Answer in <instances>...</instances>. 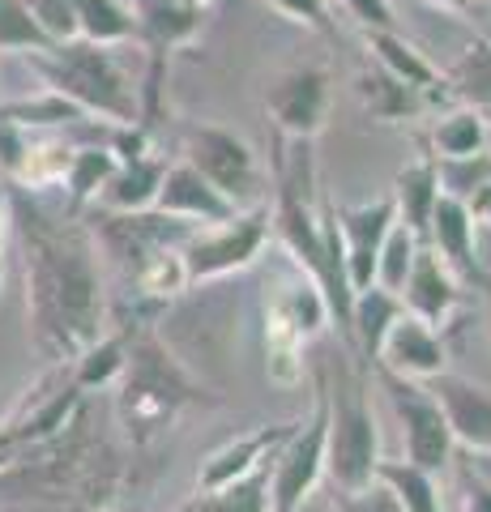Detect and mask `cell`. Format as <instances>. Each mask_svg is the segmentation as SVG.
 <instances>
[{
    "label": "cell",
    "mask_w": 491,
    "mask_h": 512,
    "mask_svg": "<svg viewBox=\"0 0 491 512\" xmlns=\"http://www.w3.org/2000/svg\"><path fill=\"white\" fill-rule=\"evenodd\" d=\"M445 86L453 94V103L474 107L479 116L491 120V35L474 39L462 56L445 69Z\"/></svg>",
    "instance_id": "cell-26"
},
{
    "label": "cell",
    "mask_w": 491,
    "mask_h": 512,
    "mask_svg": "<svg viewBox=\"0 0 491 512\" xmlns=\"http://www.w3.org/2000/svg\"><path fill=\"white\" fill-rule=\"evenodd\" d=\"M427 389L445 410V423L453 431V440L466 453H491V389L470 376L440 372L427 380Z\"/></svg>",
    "instance_id": "cell-13"
},
{
    "label": "cell",
    "mask_w": 491,
    "mask_h": 512,
    "mask_svg": "<svg viewBox=\"0 0 491 512\" xmlns=\"http://www.w3.org/2000/svg\"><path fill=\"white\" fill-rule=\"evenodd\" d=\"M423 248V239L410 231V227H393L385 235V248H380V261H376V286H385V291L402 295V286L410 278V269H415V256Z\"/></svg>",
    "instance_id": "cell-33"
},
{
    "label": "cell",
    "mask_w": 491,
    "mask_h": 512,
    "mask_svg": "<svg viewBox=\"0 0 491 512\" xmlns=\"http://www.w3.org/2000/svg\"><path fill=\"white\" fill-rule=\"evenodd\" d=\"M479 291H487V329H491V278L479 282Z\"/></svg>",
    "instance_id": "cell-46"
},
{
    "label": "cell",
    "mask_w": 491,
    "mask_h": 512,
    "mask_svg": "<svg viewBox=\"0 0 491 512\" xmlns=\"http://www.w3.org/2000/svg\"><path fill=\"white\" fill-rule=\"evenodd\" d=\"M26 9H30V18H35L39 35L47 39V47H65V43L82 39L73 0H26Z\"/></svg>",
    "instance_id": "cell-36"
},
{
    "label": "cell",
    "mask_w": 491,
    "mask_h": 512,
    "mask_svg": "<svg viewBox=\"0 0 491 512\" xmlns=\"http://www.w3.org/2000/svg\"><path fill=\"white\" fill-rule=\"evenodd\" d=\"M466 466H470V470L479 474L483 483L491 487V453H466Z\"/></svg>",
    "instance_id": "cell-43"
},
{
    "label": "cell",
    "mask_w": 491,
    "mask_h": 512,
    "mask_svg": "<svg viewBox=\"0 0 491 512\" xmlns=\"http://www.w3.org/2000/svg\"><path fill=\"white\" fill-rule=\"evenodd\" d=\"M427 150L436 158H470L487 150V116H479L474 107H449L445 116H436Z\"/></svg>",
    "instance_id": "cell-28"
},
{
    "label": "cell",
    "mask_w": 491,
    "mask_h": 512,
    "mask_svg": "<svg viewBox=\"0 0 491 512\" xmlns=\"http://www.w3.org/2000/svg\"><path fill=\"white\" fill-rule=\"evenodd\" d=\"M77 5V30L86 43L120 47L137 39V18L129 0H73Z\"/></svg>",
    "instance_id": "cell-29"
},
{
    "label": "cell",
    "mask_w": 491,
    "mask_h": 512,
    "mask_svg": "<svg viewBox=\"0 0 491 512\" xmlns=\"http://www.w3.org/2000/svg\"><path fill=\"white\" fill-rule=\"evenodd\" d=\"M402 303L410 316H419L436 329V325H449V320L462 312L466 291H462V278L423 244L415 256V269H410V278L402 286Z\"/></svg>",
    "instance_id": "cell-16"
},
{
    "label": "cell",
    "mask_w": 491,
    "mask_h": 512,
    "mask_svg": "<svg viewBox=\"0 0 491 512\" xmlns=\"http://www.w3.org/2000/svg\"><path fill=\"white\" fill-rule=\"evenodd\" d=\"M26 64L43 77L47 90L65 94L86 116L107 120V124H141L137 86L129 69L120 64L116 47L77 39L65 47H47V52H30Z\"/></svg>",
    "instance_id": "cell-3"
},
{
    "label": "cell",
    "mask_w": 491,
    "mask_h": 512,
    "mask_svg": "<svg viewBox=\"0 0 491 512\" xmlns=\"http://www.w3.org/2000/svg\"><path fill=\"white\" fill-rule=\"evenodd\" d=\"M462 512H491V487L462 461Z\"/></svg>",
    "instance_id": "cell-41"
},
{
    "label": "cell",
    "mask_w": 491,
    "mask_h": 512,
    "mask_svg": "<svg viewBox=\"0 0 491 512\" xmlns=\"http://www.w3.org/2000/svg\"><path fill=\"white\" fill-rule=\"evenodd\" d=\"M261 103L274 133L316 141L329 124V107H334V77L325 64H291L269 77Z\"/></svg>",
    "instance_id": "cell-9"
},
{
    "label": "cell",
    "mask_w": 491,
    "mask_h": 512,
    "mask_svg": "<svg viewBox=\"0 0 491 512\" xmlns=\"http://www.w3.org/2000/svg\"><path fill=\"white\" fill-rule=\"evenodd\" d=\"M351 90H355V99L363 107V116H372L376 124H406V120H419V116H427V111H436L423 90L406 86L402 77H393L389 69H380L376 60H368L355 73Z\"/></svg>",
    "instance_id": "cell-19"
},
{
    "label": "cell",
    "mask_w": 491,
    "mask_h": 512,
    "mask_svg": "<svg viewBox=\"0 0 491 512\" xmlns=\"http://www.w3.org/2000/svg\"><path fill=\"white\" fill-rule=\"evenodd\" d=\"M0 116L5 120H13V124H22L26 133H35V128H86L94 116H86L77 103H69L65 94H56V90H47L43 86V94H35V99H13V103H5L0 107Z\"/></svg>",
    "instance_id": "cell-30"
},
{
    "label": "cell",
    "mask_w": 491,
    "mask_h": 512,
    "mask_svg": "<svg viewBox=\"0 0 491 512\" xmlns=\"http://www.w3.org/2000/svg\"><path fill=\"white\" fill-rule=\"evenodd\" d=\"M0 52H47V39L39 35L26 0H0Z\"/></svg>",
    "instance_id": "cell-35"
},
{
    "label": "cell",
    "mask_w": 491,
    "mask_h": 512,
    "mask_svg": "<svg viewBox=\"0 0 491 512\" xmlns=\"http://www.w3.org/2000/svg\"><path fill=\"white\" fill-rule=\"evenodd\" d=\"M120 158L103 146V141H77L73 146V158H69V171H65V201L73 205V210H86V205L99 201V192L107 188V180H112Z\"/></svg>",
    "instance_id": "cell-27"
},
{
    "label": "cell",
    "mask_w": 491,
    "mask_h": 512,
    "mask_svg": "<svg viewBox=\"0 0 491 512\" xmlns=\"http://www.w3.org/2000/svg\"><path fill=\"white\" fill-rule=\"evenodd\" d=\"M180 5H184V9H193V13H210L218 0H180Z\"/></svg>",
    "instance_id": "cell-45"
},
{
    "label": "cell",
    "mask_w": 491,
    "mask_h": 512,
    "mask_svg": "<svg viewBox=\"0 0 491 512\" xmlns=\"http://www.w3.org/2000/svg\"><path fill=\"white\" fill-rule=\"evenodd\" d=\"M163 175H167V158H158L154 150L141 154V158H124L116 163L112 180L99 192V210H112V214H141V210H154L158 201V188H163Z\"/></svg>",
    "instance_id": "cell-20"
},
{
    "label": "cell",
    "mask_w": 491,
    "mask_h": 512,
    "mask_svg": "<svg viewBox=\"0 0 491 512\" xmlns=\"http://www.w3.org/2000/svg\"><path fill=\"white\" fill-rule=\"evenodd\" d=\"M406 312L402 295L385 291V286H368V291H359L355 303H351V350L359 355V363H376L380 346H385L389 329L398 325V316Z\"/></svg>",
    "instance_id": "cell-23"
},
{
    "label": "cell",
    "mask_w": 491,
    "mask_h": 512,
    "mask_svg": "<svg viewBox=\"0 0 491 512\" xmlns=\"http://www.w3.org/2000/svg\"><path fill=\"white\" fill-rule=\"evenodd\" d=\"M184 163L197 167L235 210L265 205V175L252 146L223 124H188L184 128Z\"/></svg>",
    "instance_id": "cell-8"
},
{
    "label": "cell",
    "mask_w": 491,
    "mask_h": 512,
    "mask_svg": "<svg viewBox=\"0 0 491 512\" xmlns=\"http://www.w3.org/2000/svg\"><path fill=\"white\" fill-rule=\"evenodd\" d=\"M342 13L363 30H398V13L393 0H338Z\"/></svg>",
    "instance_id": "cell-39"
},
{
    "label": "cell",
    "mask_w": 491,
    "mask_h": 512,
    "mask_svg": "<svg viewBox=\"0 0 491 512\" xmlns=\"http://www.w3.org/2000/svg\"><path fill=\"white\" fill-rule=\"evenodd\" d=\"M295 427H299V419L295 423H265V427H252L227 444H218L197 466V491H218V487L240 483V478L265 470L278 448L295 436Z\"/></svg>",
    "instance_id": "cell-12"
},
{
    "label": "cell",
    "mask_w": 491,
    "mask_h": 512,
    "mask_svg": "<svg viewBox=\"0 0 491 512\" xmlns=\"http://www.w3.org/2000/svg\"><path fill=\"white\" fill-rule=\"evenodd\" d=\"M261 5H269L278 18H287L295 26L334 39V13H329V0H261Z\"/></svg>",
    "instance_id": "cell-37"
},
{
    "label": "cell",
    "mask_w": 491,
    "mask_h": 512,
    "mask_svg": "<svg viewBox=\"0 0 491 512\" xmlns=\"http://www.w3.org/2000/svg\"><path fill=\"white\" fill-rule=\"evenodd\" d=\"M193 406H218V397L171 355L154 325H133L129 363L116 380V419L137 448H150Z\"/></svg>",
    "instance_id": "cell-2"
},
{
    "label": "cell",
    "mask_w": 491,
    "mask_h": 512,
    "mask_svg": "<svg viewBox=\"0 0 491 512\" xmlns=\"http://www.w3.org/2000/svg\"><path fill=\"white\" fill-rule=\"evenodd\" d=\"M376 483L398 500L402 512H445V495H440L436 474L415 466V461H406V457H398V461L380 457Z\"/></svg>",
    "instance_id": "cell-25"
},
{
    "label": "cell",
    "mask_w": 491,
    "mask_h": 512,
    "mask_svg": "<svg viewBox=\"0 0 491 512\" xmlns=\"http://www.w3.org/2000/svg\"><path fill=\"white\" fill-rule=\"evenodd\" d=\"M304 338L295 329H287L274 312H265V372L282 389H295L304 380Z\"/></svg>",
    "instance_id": "cell-32"
},
{
    "label": "cell",
    "mask_w": 491,
    "mask_h": 512,
    "mask_svg": "<svg viewBox=\"0 0 491 512\" xmlns=\"http://www.w3.org/2000/svg\"><path fill=\"white\" fill-rule=\"evenodd\" d=\"M94 512H99V508H94Z\"/></svg>",
    "instance_id": "cell-49"
},
{
    "label": "cell",
    "mask_w": 491,
    "mask_h": 512,
    "mask_svg": "<svg viewBox=\"0 0 491 512\" xmlns=\"http://www.w3.org/2000/svg\"><path fill=\"white\" fill-rule=\"evenodd\" d=\"M325 461H329V393H325V372H316L312 414L299 419L295 436L269 461V512H304L312 491L325 478Z\"/></svg>",
    "instance_id": "cell-5"
},
{
    "label": "cell",
    "mask_w": 491,
    "mask_h": 512,
    "mask_svg": "<svg viewBox=\"0 0 491 512\" xmlns=\"http://www.w3.org/2000/svg\"><path fill=\"white\" fill-rule=\"evenodd\" d=\"M180 512H269V466L218 491H197Z\"/></svg>",
    "instance_id": "cell-31"
},
{
    "label": "cell",
    "mask_w": 491,
    "mask_h": 512,
    "mask_svg": "<svg viewBox=\"0 0 491 512\" xmlns=\"http://www.w3.org/2000/svg\"><path fill=\"white\" fill-rule=\"evenodd\" d=\"M393 205H398V222L410 227L419 239L427 235V222H432V210L440 201V167H436V154L423 146L419 158H410V163L398 171V180L389 188Z\"/></svg>",
    "instance_id": "cell-21"
},
{
    "label": "cell",
    "mask_w": 491,
    "mask_h": 512,
    "mask_svg": "<svg viewBox=\"0 0 491 512\" xmlns=\"http://www.w3.org/2000/svg\"><path fill=\"white\" fill-rule=\"evenodd\" d=\"M338 231H342V252H346V278H351V291H368L376 286V261L380 248H385V235L398 227V205L385 192L376 201H359V205H338Z\"/></svg>",
    "instance_id": "cell-11"
},
{
    "label": "cell",
    "mask_w": 491,
    "mask_h": 512,
    "mask_svg": "<svg viewBox=\"0 0 491 512\" xmlns=\"http://www.w3.org/2000/svg\"><path fill=\"white\" fill-rule=\"evenodd\" d=\"M269 235H274V218H269V205H252L240 210L227 222H214V227H197L188 235L184 252V269L188 282L205 286L231 274H244L248 265H257V256L265 252Z\"/></svg>",
    "instance_id": "cell-7"
},
{
    "label": "cell",
    "mask_w": 491,
    "mask_h": 512,
    "mask_svg": "<svg viewBox=\"0 0 491 512\" xmlns=\"http://www.w3.org/2000/svg\"><path fill=\"white\" fill-rule=\"evenodd\" d=\"M372 376L385 393V402L393 410V419L402 427V444H406V461L415 466L432 470V474H445L453 466V453H457V440L445 423V410L432 397L423 380H410V376H398L389 367L372 363Z\"/></svg>",
    "instance_id": "cell-6"
},
{
    "label": "cell",
    "mask_w": 491,
    "mask_h": 512,
    "mask_svg": "<svg viewBox=\"0 0 491 512\" xmlns=\"http://www.w3.org/2000/svg\"><path fill=\"white\" fill-rule=\"evenodd\" d=\"M0 278H5V269H0Z\"/></svg>",
    "instance_id": "cell-48"
},
{
    "label": "cell",
    "mask_w": 491,
    "mask_h": 512,
    "mask_svg": "<svg viewBox=\"0 0 491 512\" xmlns=\"http://www.w3.org/2000/svg\"><path fill=\"white\" fill-rule=\"evenodd\" d=\"M13 235L22 252L26 329L43 363L69 367L107 325L103 252L94 244L86 210L43 201V192L9 184Z\"/></svg>",
    "instance_id": "cell-1"
},
{
    "label": "cell",
    "mask_w": 491,
    "mask_h": 512,
    "mask_svg": "<svg viewBox=\"0 0 491 512\" xmlns=\"http://www.w3.org/2000/svg\"><path fill=\"white\" fill-rule=\"evenodd\" d=\"M90 222L94 231V244L99 252L120 269V278H129L141 261H150L154 252L163 248H184L188 235L197 227L184 218H171V214H158V210H141V214H112V210H99Z\"/></svg>",
    "instance_id": "cell-10"
},
{
    "label": "cell",
    "mask_w": 491,
    "mask_h": 512,
    "mask_svg": "<svg viewBox=\"0 0 491 512\" xmlns=\"http://www.w3.org/2000/svg\"><path fill=\"white\" fill-rule=\"evenodd\" d=\"M30 137H35V133H26L22 124H13V120L0 116V175H5L9 184L18 180L22 158H26V150H30Z\"/></svg>",
    "instance_id": "cell-38"
},
{
    "label": "cell",
    "mask_w": 491,
    "mask_h": 512,
    "mask_svg": "<svg viewBox=\"0 0 491 512\" xmlns=\"http://www.w3.org/2000/svg\"><path fill=\"white\" fill-rule=\"evenodd\" d=\"M265 312H274L282 325L295 329L304 342H312L316 333H325V325H334V316H329V303H325V295H321V286H316V282L304 274V269H295V278L278 286V295L269 299Z\"/></svg>",
    "instance_id": "cell-24"
},
{
    "label": "cell",
    "mask_w": 491,
    "mask_h": 512,
    "mask_svg": "<svg viewBox=\"0 0 491 512\" xmlns=\"http://www.w3.org/2000/svg\"><path fill=\"white\" fill-rule=\"evenodd\" d=\"M423 244L432 248L462 282L479 286L487 278V269L479 261V222H474V214L466 210V201L445 197V192H440V201L432 210V222H427Z\"/></svg>",
    "instance_id": "cell-14"
},
{
    "label": "cell",
    "mask_w": 491,
    "mask_h": 512,
    "mask_svg": "<svg viewBox=\"0 0 491 512\" xmlns=\"http://www.w3.org/2000/svg\"><path fill=\"white\" fill-rule=\"evenodd\" d=\"M133 325L141 320H124L120 329L99 333V342H90L82 355H77L65 372L82 393H99V389H116V380L124 376V363H129V342H133Z\"/></svg>",
    "instance_id": "cell-22"
},
{
    "label": "cell",
    "mask_w": 491,
    "mask_h": 512,
    "mask_svg": "<svg viewBox=\"0 0 491 512\" xmlns=\"http://www.w3.org/2000/svg\"><path fill=\"white\" fill-rule=\"evenodd\" d=\"M432 9H445V13H470L474 0H427Z\"/></svg>",
    "instance_id": "cell-44"
},
{
    "label": "cell",
    "mask_w": 491,
    "mask_h": 512,
    "mask_svg": "<svg viewBox=\"0 0 491 512\" xmlns=\"http://www.w3.org/2000/svg\"><path fill=\"white\" fill-rule=\"evenodd\" d=\"M329 393V461L325 478L334 491H363L376 483L380 466V427L368 402V363H338V380L325 376Z\"/></svg>",
    "instance_id": "cell-4"
},
{
    "label": "cell",
    "mask_w": 491,
    "mask_h": 512,
    "mask_svg": "<svg viewBox=\"0 0 491 512\" xmlns=\"http://www.w3.org/2000/svg\"><path fill=\"white\" fill-rule=\"evenodd\" d=\"M376 363L389 367V372H398V376H410V380L427 384L432 376L449 372V346L432 325H427V320L402 312L398 325L389 329L385 346H380Z\"/></svg>",
    "instance_id": "cell-15"
},
{
    "label": "cell",
    "mask_w": 491,
    "mask_h": 512,
    "mask_svg": "<svg viewBox=\"0 0 491 512\" xmlns=\"http://www.w3.org/2000/svg\"><path fill=\"white\" fill-rule=\"evenodd\" d=\"M436 167H440V192L457 201H470L474 192L491 184V150L470 158H436Z\"/></svg>",
    "instance_id": "cell-34"
},
{
    "label": "cell",
    "mask_w": 491,
    "mask_h": 512,
    "mask_svg": "<svg viewBox=\"0 0 491 512\" xmlns=\"http://www.w3.org/2000/svg\"><path fill=\"white\" fill-rule=\"evenodd\" d=\"M487 150H491V120H487Z\"/></svg>",
    "instance_id": "cell-47"
},
{
    "label": "cell",
    "mask_w": 491,
    "mask_h": 512,
    "mask_svg": "<svg viewBox=\"0 0 491 512\" xmlns=\"http://www.w3.org/2000/svg\"><path fill=\"white\" fill-rule=\"evenodd\" d=\"M158 214H171V218H184L193 227H214V222H227L240 210L218 192L197 167H188L184 158L180 163H167L163 175V188H158V201H154Z\"/></svg>",
    "instance_id": "cell-17"
},
{
    "label": "cell",
    "mask_w": 491,
    "mask_h": 512,
    "mask_svg": "<svg viewBox=\"0 0 491 512\" xmlns=\"http://www.w3.org/2000/svg\"><path fill=\"white\" fill-rule=\"evenodd\" d=\"M334 512H402V508L385 487L372 483L363 491H334Z\"/></svg>",
    "instance_id": "cell-40"
},
{
    "label": "cell",
    "mask_w": 491,
    "mask_h": 512,
    "mask_svg": "<svg viewBox=\"0 0 491 512\" xmlns=\"http://www.w3.org/2000/svg\"><path fill=\"white\" fill-rule=\"evenodd\" d=\"M363 47H368V60H376L380 69H389L393 77H402L406 86L423 90L432 107H449L453 94L445 86V73L427 60L415 43H410L402 30H363Z\"/></svg>",
    "instance_id": "cell-18"
},
{
    "label": "cell",
    "mask_w": 491,
    "mask_h": 512,
    "mask_svg": "<svg viewBox=\"0 0 491 512\" xmlns=\"http://www.w3.org/2000/svg\"><path fill=\"white\" fill-rule=\"evenodd\" d=\"M13 231V205H9V180L0 175V244H5V235Z\"/></svg>",
    "instance_id": "cell-42"
}]
</instances>
